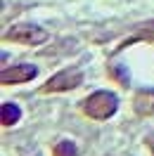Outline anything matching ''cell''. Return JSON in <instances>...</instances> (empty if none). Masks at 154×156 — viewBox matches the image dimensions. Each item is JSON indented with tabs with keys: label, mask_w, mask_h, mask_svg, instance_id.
Returning a JSON list of instances; mask_svg holds the SVG:
<instances>
[{
	"label": "cell",
	"mask_w": 154,
	"mask_h": 156,
	"mask_svg": "<svg viewBox=\"0 0 154 156\" xmlns=\"http://www.w3.org/2000/svg\"><path fill=\"white\" fill-rule=\"evenodd\" d=\"M83 83V71L81 69H64L50 78L48 83L43 85V92H59V90H74Z\"/></svg>",
	"instance_id": "cell-3"
},
{
	"label": "cell",
	"mask_w": 154,
	"mask_h": 156,
	"mask_svg": "<svg viewBox=\"0 0 154 156\" xmlns=\"http://www.w3.org/2000/svg\"><path fill=\"white\" fill-rule=\"evenodd\" d=\"M36 73H38V69L33 66V64H19V66L5 69L2 76H0V80H2L5 85H12V83H26V80H31V78H36Z\"/></svg>",
	"instance_id": "cell-4"
},
{
	"label": "cell",
	"mask_w": 154,
	"mask_h": 156,
	"mask_svg": "<svg viewBox=\"0 0 154 156\" xmlns=\"http://www.w3.org/2000/svg\"><path fill=\"white\" fill-rule=\"evenodd\" d=\"M116 109H119V97L109 90H100V92H93L90 97L83 102V111H86L90 118H97V121H105V118L114 116Z\"/></svg>",
	"instance_id": "cell-1"
},
{
	"label": "cell",
	"mask_w": 154,
	"mask_h": 156,
	"mask_svg": "<svg viewBox=\"0 0 154 156\" xmlns=\"http://www.w3.org/2000/svg\"><path fill=\"white\" fill-rule=\"evenodd\" d=\"M55 156H78V149L74 142H59L57 147H55Z\"/></svg>",
	"instance_id": "cell-6"
},
{
	"label": "cell",
	"mask_w": 154,
	"mask_h": 156,
	"mask_svg": "<svg viewBox=\"0 0 154 156\" xmlns=\"http://www.w3.org/2000/svg\"><path fill=\"white\" fill-rule=\"evenodd\" d=\"M21 118V109L12 102H5L2 104V126H14Z\"/></svg>",
	"instance_id": "cell-5"
},
{
	"label": "cell",
	"mask_w": 154,
	"mask_h": 156,
	"mask_svg": "<svg viewBox=\"0 0 154 156\" xmlns=\"http://www.w3.org/2000/svg\"><path fill=\"white\" fill-rule=\"evenodd\" d=\"M5 40L21 43V45H40V43L48 40V31L36 26V24H14L7 29Z\"/></svg>",
	"instance_id": "cell-2"
}]
</instances>
